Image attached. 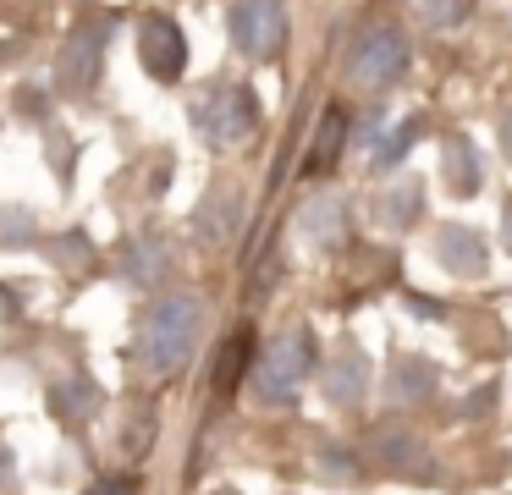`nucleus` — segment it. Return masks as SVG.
<instances>
[{
    "label": "nucleus",
    "mask_w": 512,
    "mask_h": 495,
    "mask_svg": "<svg viewBox=\"0 0 512 495\" xmlns=\"http://www.w3.org/2000/svg\"><path fill=\"white\" fill-rule=\"evenodd\" d=\"M342 138H347V116L342 110H325L320 116V132H314V149H309V171H331L336 154H342Z\"/></svg>",
    "instance_id": "nucleus-18"
},
{
    "label": "nucleus",
    "mask_w": 512,
    "mask_h": 495,
    "mask_svg": "<svg viewBox=\"0 0 512 495\" xmlns=\"http://www.w3.org/2000/svg\"><path fill=\"white\" fill-rule=\"evenodd\" d=\"M419 204H424V187L413 182V176H402L397 187H386V193H380V204H375V220H380V226H397V231H408L413 220H419Z\"/></svg>",
    "instance_id": "nucleus-15"
},
{
    "label": "nucleus",
    "mask_w": 512,
    "mask_h": 495,
    "mask_svg": "<svg viewBox=\"0 0 512 495\" xmlns=\"http://www.w3.org/2000/svg\"><path fill=\"white\" fill-rule=\"evenodd\" d=\"M232 39L248 61H276L287 44V6L281 0H237L232 6Z\"/></svg>",
    "instance_id": "nucleus-4"
},
{
    "label": "nucleus",
    "mask_w": 512,
    "mask_h": 495,
    "mask_svg": "<svg viewBox=\"0 0 512 495\" xmlns=\"http://www.w3.org/2000/svg\"><path fill=\"white\" fill-rule=\"evenodd\" d=\"M193 121H199L204 143L215 149H232V143H248L259 127V105L243 83H215L193 99Z\"/></svg>",
    "instance_id": "nucleus-3"
},
{
    "label": "nucleus",
    "mask_w": 512,
    "mask_h": 495,
    "mask_svg": "<svg viewBox=\"0 0 512 495\" xmlns=\"http://www.w3.org/2000/svg\"><path fill=\"white\" fill-rule=\"evenodd\" d=\"M94 402H100V391H94V380H83V374H67V380L50 385V407H56L61 418H89Z\"/></svg>",
    "instance_id": "nucleus-17"
},
{
    "label": "nucleus",
    "mask_w": 512,
    "mask_h": 495,
    "mask_svg": "<svg viewBox=\"0 0 512 495\" xmlns=\"http://www.w3.org/2000/svg\"><path fill=\"white\" fill-rule=\"evenodd\" d=\"M435 259H441V270L474 281V275H485L490 253H485V237L474 226H441L435 231Z\"/></svg>",
    "instance_id": "nucleus-8"
},
{
    "label": "nucleus",
    "mask_w": 512,
    "mask_h": 495,
    "mask_svg": "<svg viewBox=\"0 0 512 495\" xmlns=\"http://www.w3.org/2000/svg\"><path fill=\"white\" fill-rule=\"evenodd\" d=\"M166 270H171V253H166V242H160V237H138L133 248H127V259H122V275L133 286H160V281H166Z\"/></svg>",
    "instance_id": "nucleus-14"
},
{
    "label": "nucleus",
    "mask_w": 512,
    "mask_h": 495,
    "mask_svg": "<svg viewBox=\"0 0 512 495\" xmlns=\"http://www.w3.org/2000/svg\"><path fill=\"white\" fill-rule=\"evenodd\" d=\"M292 231H298L309 248H320V253L342 248V242H347V209H342V198H336V193L309 198V204L298 209V220H292Z\"/></svg>",
    "instance_id": "nucleus-7"
},
{
    "label": "nucleus",
    "mask_w": 512,
    "mask_h": 495,
    "mask_svg": "<svg viewBox=\"0 0 512 495\" xmlns=\"http://www.w3.org/2000/svg\"><path fill=\"white\" fill-rule=\"evenodd\" d=\"M402 66H408V44H402V33L397 28H375V33H364V39H358L353 61H347V77H353L358 88H369V94H375V88L397 83Z\"/></svg>",
    "instance_id": "nucleus-5"
},
{
    "label": "nucleus",
    "mask_w": 512,
    "mask_h": 495,
    "mask_svg": "<svg viewBox=\"0 0 512 495\" xmlns=\"http://www.w3.org/2000/svg\"><path fill=\"white\" fill-rule=\"evenodd\" d=\"M435 385H441V369H435L430 358H413V352H402V358H391V402L397 407H419L435 396Z\"/></svg>",
    "instance_id": "nucleus-10"
},
{
    "label": "nucleus",
    "mask_w": 512,
    "mask_h": 495,
    "mask_svg": "<svg viewBox=\"0 0 512 495\" xmlns=\"http://www.w3.org/2000/svg\"><path fill=\"white\" fill-rule=\"evenodd\" d=\"M369 391V358L358 347H342L331 363H325V396L336 407H358Z\"/></svg>",
    "instance_id": "nucleus-11"
},
{
    "label": "nucleus",
    "mask_w": 512,
    "mask_h": 495,
    "mask_svg": "<svg viewBox=\"0 0 512 495\" xmlns=\"http://www.w3.org/2000/svg\"><path fill=\"white\" fill-rule=\"evenodd\" d=\"M89 495H138V490H133V479H100V484H89Z\"/></svg>",
    "instance_id": "nucleus-23"
},
{
    "label": "nucleus",
    "mask_w": 512,
    "mask_h": 495,
    "mask_svg": "<svg viewBox=\"0 0 512 495\" xmlns=\"http://www.w3.org/2000/svg\"><path fill=\"white\" fill-rule=\"evenodd\" d=\"M413 17L424 28H457V22H468V0H413Z\"/></svg>",
    "instance_id": "nucleus-20"
},
{
    "label": "nucleus",
    "mask_w": 512,
    "mask_h": 495,
    "mask_svg": "<svg viewBox=\"0 0 512 495\" xmlns=\"http://www.w3.org/2000/svg\"><path fill=\"white\" fill-rule=\"evenodd\" d=\"M100 55H105V28L94 22V28H78L67 39V50H61V83L72 88V94H83V88H94V77H100Z\"/></svg>",
    "instance_id": "nucleus-9"
},
{
    "label": "nucleus",
    "mask_w": 512,
    "mask_h": 495,
    "mask_svg": "<svg viewBox=\"0 0 512 495\" xmlns=\"http://www.w3.org/2000/svg\"><path fill=\"white\" fill-rule=\"evenodd\" d=\"M199 303H193L188 292H166L155 297V303L144 308V325H138V341H133V358L144 374H171L182 369V363L193 358V341H199Z\"/></svg>",
    "instance_id": "nucleus-1"
},
{
    "label": "nucleus",
    "mask_w": 512,
    "mask_h": 495,
    "mask_svg": "<svg viewBox=\"0 0 512 495\" xmlns=\"http://www.w3.org/2000/svg\"><path fill=\"white\" fill-rule=\"evenodd\" d=\"M248 341H254V336H248V330H237V336L226 341L221 363H215V385H221V396H226V391H237V385H243V369H248V352H254V347H248Z\"/></svg>",
    "instance_id": "nucleus-19"
},
{
    "label": "nucleus",
    "mask_w": 512,
    "mask_h": 495,
    "mask_svg": "<svg viewBox=\"0 0 512 495\" xmlns=\"http://www.w3.org/2000/svg\"><path fill=\"white\" fill-rule=\"evenodd\" d=\"M138 61H144L149 77L171 83V77L188 66V39L171 17H144V33H138Z\"/></svg>",
    "instance_id": "nucleus-6"
},
{
    "label": "nucleus",
    "mask_w": 512,
    "mask_h": 495,
    "mask_svg": "<svg viewBox=\"0 0 512 495\" xmlns=\"http://www.w3.org/2000/svg\"><path fill=\"white\" fill-rule=\"evenodd\" d=\"M237 226H243V209H237V193H232V187H221V193H204L199 215H193V231H199L204 242H226V237H237Z\"/></svg>",
    "instance_id": "nucleus-13"
},
{
    "label": "nucleus",
    "mask_w": 512,
    "mask_h": 495,
    "mask_svg": "<svg viewBox=\"0 0 512 495\" xmlns=\"http://www.w3.org/2000/svg\"><path fill=\"white\" fill-rule=\"evenodd\" d=\"M441 182L452 187L457 198L479 193V182H485V171H479V154H474V143H468L463 132L441 138Z\"/></svg>",
    "instance_id": "nucleus-12"
},
{
    "label": "nucleus",
    "mask_w": 512,
    "mask_h": 495,
    "mask_svg": "<svg viewBox=\"0 0 512 495\" xmlns=\"http://www.w3.org/2000/svg\"><path fill=\"white\" fill-rule=\"evenodd\" d=\"M369 457H375L380 468H424V446L408 435V429H375Z\"/></svg>",
    "instance_id": "nucleus-16"
},
{
    "label": "nucleus",
    "mask_w": 512,
    "mask_h": 495,
    "mask_svg": "<svg viewBox=\"0 0 512 495\" xmlns=\"http://www.w3.org/2000/svg\"><path fill=\"white\" fill-rule=\"evenodd\" d=\"M314 358H320V341H314V330H309V325H292L287 336H276V341L265 347V358H259V369H254V396H259L265 407H287L292 396L309 385Z\"/></svg>",
    "instance_id": "nucleus-2"
},
{
    "label": "nucleus",
    "mask_w": 512,
    "mask_h": 495,
    "mask_svg": "<svg viewBox=\"0 0 512 495\" xmlns=\"http://www.w3.org/2000/svg\"><path fill=\"white\" fill-rule=\"evenodd\" d=\"M413 138H419V121H402L397 132H386V143L375 149V165H380V171H391V165H397L402 154L413 149Z\"/></svg>",
    "instance_id": "nucleus-21"
},
{
    "label": "nucleus",
    "mask_w": 512,
    "mask_h": 495,
    "mask_svg": "<svg viewBox=\"0 0 512 495\" xmlns=\"http://www.w3.org/2000/svg\"><path fill=\"white\" fill-rule=\"evenodd\" d=\"M39 237V220L28 209H0V248H12V242H34Z\"/></svg>",
    "instance_id": "nucleus-22"
},
{
    "label": "nucleus",
    "mask_w": 512,
    "mask_h": 495,
    "mask_svg": "<svg viewBox=\"0 0 512 495\" xmlns=\"http://www.w3.org/2000/svg\"><path fill=\"white\" fill-rule=\"evenodd\" d=\"M501 242H507V253H512V198H507V209H501Z\"/></svg>",
    "instance_id": "nucleus-24"
},
{
    "label": "nucleus",
    "mask_w": 512,
    "mask_h": 495,
    "mask_svg": "<svg viewBox=\"0 0 512 495\" xmlns=\"http://www.w3.org/2000/svg\"><path fill=\"white\" fill-rule=\"evenodd\" d=\"M501 149H507V160H512V110L501 116Z\"/></svg>",
    "instance_id": "nucleus-25"
}]
</instances>
